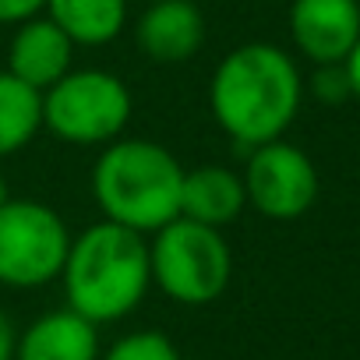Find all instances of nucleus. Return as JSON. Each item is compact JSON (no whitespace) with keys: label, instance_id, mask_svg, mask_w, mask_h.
Returning a JSON list of instances; mask_svg holds the SVG:
<instances>
[{"label":"nucleus","instance_id":"f257e3e1","mask_svg":"<svg viewBox=\"0 0 360 360\" xmlns=\"http://www.w3.org/2000/svg\"><path fill=\"white\" fill-rule=\"evenodd\" d=\"M304 99V78L293 57L272 43H244L230 50L209 82V110L216 124L248 148L283 138Z\"/></svg>","mask_w":360,"mask_h":360},{"label":"nucleus","instance_id":"f03ea898","mask_svg":"<svg viewBox=\"0 0 360 360\" xmlns=\"http://www.w3.org/2000/svg\"><path fill=\"white\" fill-rule=\"evenodd\" d=\"M57 279L64 283L71 311H78L92 325L120 321L145 300L152 286L148 240L127 226L99 219L71 237Z\"/></svg>","mask_w":360,"mask_h":360},{"label":"nucleus","instance_id":"7ed1b4c3","mask_svg":"<svg viewBox=\"0 0 360 360\" xmlns=\"http://www.w3.org/2000/svg\"><path fill=\"white\" fill-rule=\"evenodd\" d=\"M180 184L184 166L148 138H117L92 166V198L103 219L141 237L180 216Z\"/></svg>","mask_w":360,"mask_h":360},{"label":"nucleus","instance_id":"20e7f679","mask_svg":"<svg viewBox=\"0 0 360 360\" xmlns=\"http://www.w3.org/2000/svg\"><path fill=\"white\" fill-rule=\"evenodd\" d=\"M148 269L152 286H159L169 300L202 307L226 293L233 276V255L223 230L176 216L152 233Z\"/></svg>","mask_w":360,"mask_h":360},{"label":"nucleus","instance_id":"39448f33","mask_svg":"<svg viewBox=\"0 0 360 360\" xmlns=\"http://www.w3.org/2000/svg\"><path fill=\"white\" fill-rule=\"evenodd\" d=\"M131 120L127 85L99 68L68 71L43 92V127L68 145H110Z\"/></svg>","mask_w":360,"mask_h":360},{"label":"nucleus","instance_id":"423d86ee","mask_svg":"<svg viewBox=\"0 0 360 360\" xmlns=\"http://www.w3.org/2000/svg\"><path fill=\"white\" fill-rule=\"evenodd\" d=\"M71 248L68 223L43 202L8 198L0 205V283L11 290H39L64 269Z\"/></svg>","mask_w":360,"mask_h":360},{"label":"nucleus","instance_id":"0eeeda50","mask_svg":"<svg viewBox=\"0 0 360 360\" xmlns=\"http://www.w3.org/2000/svg\"><path fill=\"white\" fill-rule=\"evenodd\" d=\"M240 180L248 205L269 219H297L318 198V169L311 155L283 138L251 148Z\"/></svg>","mask_w":360,"mask_h":360},{"label":"nucleus","instance_id":"6e6552de","mask_svg":"<svg viewBox=\"0 0 360 360\" xmlns=\"http://www.w3.org/2000/svg\"><path fill=\"white\" fill-rule=\"evenodd\" d=\"M290 36L314 68L342 64L360 39V4L356 0H293Z\"/></svg>","mask_w":360,"mask_h":360},{"label":"nucleus","instance_id":"1a4fd4ad","mask_svg":"<svg viewBox=\"0 0 360 360\" xmlns=\"http://www.w3.org/2000/svg\"><path fill=\"white\" fill-rule=\"evenodd\" d=\"M205 43V18L191 0H152L138 18V46L155 64H184Z\"/></svg>","mask_w":360,"mask_h":360},{"label":"nucleus","instance_id":"9d476101","mask_svg":"<svg viewBox=\"0 0 360 360\" xmlns=\"http://www.w3.org/2000/svg\"><path fill=\"white\" fill-rule=\"evenodd\" d=\"M75 43L50 18H25L8 46V71L36 92H46L71 71Z\"/></svg>","mask_w":360,"mask_h":360},{"label":"nucleus","instance_id":"9b49d317","mask_svg":"<svg viewBox=\"0 0 360 360\" xmlns=\"http://www.w3.org/2000/svg\"><path fill=\"white\" fill-rule=\"evenodd\" d=\"M99 325L71 307L39 314L15 339V360H99Z\"/></svg>","mask_w":360,"mask_h":360},{"label":"nucleus","instance_id":"f8f14e48","mask_svg":"<svg viewBox=\"0 0 360 360\" xmlns=\"http://www.w3.org/2000/svg\"><path fill=\"white\" fill-rule=\"evenodd\" d=\"M244 205H248V195H244L240 173L216 162L184 169V184H180V216L184 219L223 230L244 212Z\"/></svg>","mask_w":360,"mask_h":360},{"label":"nucleus","instance_id":"ddd939ff","mask_svg":"<svg viewBox=\"0 0 360 360\" xmlns=\"http://www.w3.org/2000/svg\"><path fill=\"white\" fill-rule=\"evenodd\" d=\"M43 11L75 46L113 43L127 25V0H46Z\"/></svg>","mask_w":360,"mask_h":360},{"label":"nucleus","instance_id":"4468645a","mask_svg":"<svg viewBox=\"0 0 360 360\" xmlns=\"http://www.w3.org/2000/svg\"><path fill=\"white\" fill-rule=\"evenodd\" d=\"M43 127V92L0 71V159L22 152Z\"/></svg>","mask_w":360,"mask_h":360},{"label":"nucleus","instance_id":"2eb2a0df","mask_svg":"<svg viewBox=\"0 0 360 360\" xmlns=\"http://www.w3.org/2000/svg\"><path fill=\"white\" fill-rule=\"evenodd\" d=\"M99 360H184V356H180V349L173 346L166 332L138 328V332L120 335L106 353H99Z\"/></svg>","mask_w":360,"mask_h":360},{"label":"nucleus","instance_id":"dca6fc26","mask_svg":"<svg viewBox=\"0 0 360 360\" xmlns=\"http://www.w3.org/2000/svg\"><path fill=\"white\" fill-rule=\"evenodd\" d=\"M311 96L325 106H335V103H346L353 99L349 96V78H346V68L342 64H318L314 75H311Z\"/></svg>","mask_w":360,"mask_h":360},{"label":"nucleus","instance_id":"f3484780","mask_svg":"<svg viewBox=\"0 0 360 360\" xmlns=\"http://www.w3.org/2000/svg\"><path fill=\"white\" fill-rule=\"evenodd\" d=\"M46 0H0V25H22L25 18H36Z\"/></svg>","mask_w":360,"mask_h":360},{"label":"nucleus","instance_id":"a211bd4d","mask_svg":"<svg viewBox=\"0 0 360 360\" xmlns=\"http://www.w3.org/2000/svg\"><path fill=\"white\" fill-rule=\"evenodd\" d=\"M342 68H346V78H349V96L360 103V39H356V46L349 50V57L342 60Z\"/></svg>","mask_w":360,"mask_h":360},{"label":"nucleus","instance_id":"6ab92c4d","mask_svg":"<svg viewBox=\"0 0 360 360\" xmlns=\"http://www.w3.org/2000/svg\"><path fill=\"white\" fill-rule=\"evenodd\" d=\"M15 339H18V332H15L11 318L0 311V360H15Z\"/></svg>","mask_w":360,"mask_h":360},{"label":"nucleus","instance_id":"aec40b11","mask_svg":"<svg viewBox=\"0 0 360 360\" xmlns=\"http://www.w3.org/2000/svg\"><path fill=\"white\" fill-rule=\"evenodd\" d=\"M11 198V188H8V180H4V173H0V205H4Z\"/></svg>","mask_w":360,"mask_h":360},{"label":"nucleus","instance_id":"412c9836","mask_svg":"<svg viewBox=\"0 0 360 360\" xmlns=\"http://www.w3.org/2000/svg\"><path fill=\"white\" fill-rule=\"evenodd\" d=\"M148 4H152V0H148Z\"/></svg>","mask_w":360,"mask_h":360}]
</instances>
